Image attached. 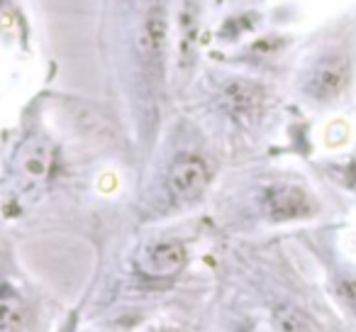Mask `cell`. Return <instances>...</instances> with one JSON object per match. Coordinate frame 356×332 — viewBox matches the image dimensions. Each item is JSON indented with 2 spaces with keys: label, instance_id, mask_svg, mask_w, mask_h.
Instances as JSON below:
<instances>
[{
  "label": "cell",
  "instance_id": "obj_1",
  "mask_svg": "<svg viewBox=\"0 0 356 332\" xmlns=\"http://www.w3.org/2000/svg\"><path fill=\"white\" fill-rule=\"evenodd\" d=\"M264 208L273 223L305 220L317 213V205L305 189L296 184H273L264 191Z\"/></svg>",
  "mask_w": 356,
  "mask_h": 332
},
{
  "label": "cell",
  "instance_id": "obj_2",
  "mask_svg": "<svg viewBox=\"0 0 356 332\" xmlns=\"http://www.w3.org/2000/svg\"><path fill=\"white\" fill-rule=\"evenodd\" d=\"M186 262H188L186 247L173 239L144 244L137 254V269L147 278H173L184 271Z\"/></svg>",
  "mask_w": 356,
  "mask_h": 332
},
{
  "label": "cell",
  "instance_id": "obj_3",
  "mask_svg": "<svg viewBox=\"0 0 356 332\" xmlns=\"http://www.w3.org/2000/svg\"><path fill=\"white\" fill-rule=\"evenodd\" d=\"M208 184H210V169L200 157L176 159L166 179L168 193L178 203H191V200L200 198L203 191L208 189Z\"/></svg>",
  "mask_w": 356,
  "mask_h": 332
},
{
  "label": "cell",
  "instance_id": "obj_4",
  "mask_svg": "<svg viewBox=\"0 0 356 332\" xmlns=\"http://www.w3.org/2000/svg\"><path fill=\"white\" fill-rule=\"evenodd\" d=\"M349 61L341 54H330L322 56L315 66H312L310 76H307L305 90L312 95L315 100H334L349 86Z\"/></svg>",
  "mask_w": 356,
  "mask_h": 332
},
{
  "label": "cell",
  "instance_id": "obj_5",
  "mask_svg": "<svg viewBox=\"0 0 356 332\" xmlns=\"http://www.w3.org/2000/svg\"><path fill=\"white\" fill-rule=\"evenodd\" d=\"M222 103L237 122L252 125L261 115L264 90L259 86L249 84V81H232V84L225 86Z\"/></svg>",
  "mask_w": 356,
  "mask_h": 332
},
{
  "label": "cell",
  "instance_id": "obj_6",
  "mask_svg": "<svg viewBox=\"0 0 356 332\" xmlns=\"http://www.w3.org/2000/svg\"><path fill=\"white\" fill-rule=\"evenodd\" d=\"M54 169V149L47 139L32 137L17 152V171L30 184H44Z\"/></svg>",
  "mask_w": 356,
  "mask_h": 332
},
{
  "label": "cell",
  "instance_id": "obj_7",
  "mask_svg": "<svg viewBox=\"0 0 356 332\" xmlns=\"http://www.w3.org/2000/svg\"><path fill=\"white\" fill-rule=\"evenodd\" d=\"M166 35H168L166 15H163L161 8H154L142 25V49L152 61H161L163 49H166Z\"/></svg>",
  "mask_w": 356,
  "mask_h": 332
},
{
  "label": "cell",
  "instance_id": "obj_8",
  "mask_svg": "<svg viewBox=\"0 0 356 332\" xmlns=\"http://www.w3.org/2000/svg\"><path fill=\"white\" fill-rule=\"evenodd\" d=\"M273 320H276L278 332H320L310 315H305L300 308H293V306L276 308Z\"/></svg>",
  "mask_w": 356,
  "mask_h": 332
},
{
  "label": "cell",
  "instance_id": "obj_9",
  "mask_svg": "<svg viewBox=\"0 0 356 332\" xmlns=\"http://www.w3.org/2000/svg\"><path fill=\"white\" fill-rule=\"evenodd\" d=\"M27 330V310L17 298H0V332H25Z\"/></svg>",
  "mask_w": 356,
  "mask_h": 332
}]
</instances>
